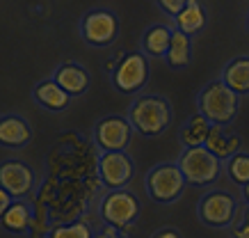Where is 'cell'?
<instances>
[{
	"instance_id": "cell-13",
	"label": "cell",
	"mask_w": 249,
	"mask_h": 238,
	"mask_svg": "<svg viewBox=\"0 0 249 238\" xmlns=\"http://www.w3.org/2000/svg\"><path fill=\"white\" fill-rule=\"evenodd\" d=\"M32 96H35V101H37L44 110H48V112H62V110H67L69 103H71V96L55 83L53 78L37 83V87L32 90Z\"/></svg>"
},
{
	"instance_id": "cell-20",
	"label": "cell",
	"mask_w": 249,
	"mask_h": 238,
	"mask_svg": "<svg viewBox=\"0 0 249 238\" xmlns=\"http://www.w3.org/2000/svg\"><path fill=\"white\" fill-rule=\"evenodd\" d=\"M172 32L174 30H169L167 25H151L142 37L144 55H149V57H165L169 41H172Z\"/></svg>"
},
{
	"instance_id": "cell-12",
	"label": "cell",
	"mask_w": 249,
	"mask_h": 238,
	"mask_svg": "<svg viewBox=\"0 0 249 238\" xmlns=\"http://www.w3.org/2000/svg\"><path fill=\"white\" fill-rule=\"evenodd\" d=\"M53 80L69 96H80L89 87V71L85 69L83 64L69 62V64H62V67H57L53 71Z\"/></svg>"
},
{
	"instance_id": "cell-19",
	"label": "cell",
	"mask_w": 249,
	"mask_h": 238,
	"mask_svg": "<svg viewBox=\"0 0 249 238\" xmlns=\"http://www.w3.org/2000/svg\"><path fill=\"white\" fill-rule=\"evenodd\" d=\"M165 60L172 69H183V67H188L190 60H192V37H188V35H183V32H178V30H174Z\"/></svg>"
},
{
	"instance_id": "cell-27",
	"label": "cell",
	"mask_w": 249,
	"mask_h": 238,
	"mask_svg": "<svg viewBox=\"0 0 249 238\" xmlns=\"http://www.w3.org/2000/svg\"><path fill=\"white\" fill-rule=\"evenodd\" d=\"M151 238H181V234H178L176 229H172V227H165V229L156 231Z\"/></svg>"
},
{
	"instance_id": "cell-17",
	"label": "cell",
	"mask_w": 249,
	"mask_h": 238,
	"mask_svg": "<svg viewBox=\"0 0 249 238\" xmlns=\"http://www.w3.org/2000/svg\"><path fill=\"white\" fill-rule=\"evenodd\" d=\"M213 124L206 119L201 112H195L181 128V142L185 149H195V146H204L208 135H211Z\"/></svg>"
},
{
	"instance_id": "cell-7",
	"label": "cell",
	"mask_w": 249,
	"mask_h": 238,
	"mask_svg": "<svg viewBox=\"0 0 249 238\" xmlns=\"http://www.w3.org/2000/svg\"><path fill=\"white\" fill-rule=\"evenodd\" d=\"M149 80V60L144 53H126L112 71V85L124 94H137Z\"/></svg>"
},
{
	"instance_id": "cell-9",
	"label": "cell",
	"mask_w": 249,
	"mask_h": 238,
	"mask_svg": "<svg viewBox=\"0 0 249 238\" xmlns=\"http://www.w3.org/2000/svg\"><path fill=\"white\" fill-rule=\"evenodd\" d=\"M133 161L126 151H103L98 156V179L107 190H124L133 179Z\"/></svg>"
},
{
	"instance_id": "cell-3",
	"label": "cell",
	"mask_w": 249,
	"mask_h": 238,
	"mask_svg": "<svg viewBox=\"0 0 249 238\" xmlns=\"http://www.w3.org/2000/svg\"><path fill=\"white\" fill-rule=\"evenodd\" d=\"M101 220L106 227H112L117 231H126L135 224L137 215H140V200L130 190H110L101 200L98 206Z\"/></svg>"
},
{
	"instance_id": "cell-6",
	"label": "cell",
	"mask_w": 249,
	"mask_h": 238,
	"mask_svg": "<svg viewBox=\"0 0 249 238\" xmlns=\"http://www.w3.org/2000/svg\"><path fill=\"white\" fill-rule=\"evenodd\" d=\"M80 35L89 46L106 48L114 44V39L119 35V18L107 9H94V12L83 16Z\"/></svg>"
},
{
	"instance_id": "cell-8",
	"label": "cell",
	"mask_w": 249,
	"mask_h": 238,
	"mask_svg": "<svg viewBox=\"0 0 249 238\" xmlns=\"http://www.w3.org/2000/svg\"><path fill=\"white\" fill-rule=\"evenodd\" d=\"M235 213H238V201L233 195L224 190H211L199 201V218L208 227H231Z\"/></svg>"
},
{
	"instance_id": "cell-22",
	"label": "cell",
	"mask_w": 249,
	"mask_h": 238,
	"mask_svg": "<svg viewBox=\"0 0 249 238\" xmlns=\"http://www.w3.org/2000/svg\"><path fill=\"white\" fill-rule=\"evenodd\" d=\"M224 167H227V174L233 183L242 185V188L249 183V154L240 151V154L231 156V158L224 163Z\"/></svg>"
},
{
	"instance_id": "cell-16",
	"label": "cell",
	"mask_w": 249,
	"mask_h": 238,
	"mask_svg": "<svg viewBox=\"0 0 249 238\" xmlns=\"http://www.w3.org/2000/svg\"><path fill=\"white\" fill-rule=\"evenodd\" d=\"M222 83L227 85L229 90H233L238 96L240 94H249V57H233L229 62L224 71H222Z\"/></svg>"
},
{
	"instance_id": "cell-30",
	"label": "cell",
	"mask_w": 249,
	"mask_h": 238,
	"mask_svg": "<svg viewBox=\"0 0 249 238\" xmlns=\"http://www.w3.org/2000/svg\"><path fill=\"white\" fill-rule=\"evenodd\" d=\"M247 25H249V21H247Z\"/></svg>"
},
{
	"instance_id": "cell-11",
	"label": "cell",
	"mask_w": 249,
	"mask_h": 238,
	"mask_svg": "<svg viewBox=\"0 0 249 238\" xmlns=\"http://www.w3.org/2000/svg\"><path fill=\"white\" fill-rule=\"evenodd\" d=\"M0 188L7 190L12 200H23L35 188V172L23 161L0 163Z\"/></svg>"
},
{
	"instance_id": "cell-14",
	"label": "cell",
	"mask_w": 249,
	"mask_h": 238,
	"mask_svg": "<svg viewBox=\"0 0 249 238\" xmlns=\"http://www.w3.org/2000/svg\"><path fill=\"white\" fill-rule=\"evenodd\" d=\"M206 149L211 151L213 156H217L222 163H227L231 156L240 154V138L238 135H233V133H229L224 126H213L211 128V135H208V140H206Z\"/></svg>"
},
{
	"instance_id": "cell-10",
	"label": "cell",
	"mask_w": 249,
	"mask_h": 238,
	"mask_svg": "<svg viewBox=\"0 0 249 238\" xmlns=\"http://www.w3.org/2000/svg\"><path fill=\"white\" fill-rule=\"evenodd\" d=\"M130 138H133V126L124 117H103L94 128V140H96L101 154L124 151L130 145Z\"/></svg>"
},
{
	"instance_id": "cell-1",
	"label": "cell",
	"mask_w": 249,
	"mask_h": 238,
	"mask_svg": "<svg viewBox=\"0 0 249 238\" xmlns=\"http://www.w3.org/2000/svg\"><path fill=\"white\" fill-rule=\"evenodd\" d=\"M128 122L144 138L162 135L172 122V106L162 96H137L128 108Z\"/></svg>"
},
{
	"instance_id": "cell-18",
	"label": "cell",
	"mask_w": 249,
	"mask_h": 238,
	"mask_svg": "<svg viewBox=\"0 0 249 238\" xmlns=\"http://www.w3.org/2000/svg\"><path fill=\"white\" fill-rule=\"evenodd\" d=\"M0 222H2V227L7 231H12V234H25V231H30L32 222H35L32 208L23 200H16L14 204L7 208V213L0 218Z\"/></svg>"
},
{
	"instance_id": "cell-29",
	"label": "cell",
	"mask_w": 249,
	"mask_h": 238,
	"mask_svg": "<svg viewBox=\"0 0 249 238\" xmlns=\"http://www.w3.org/2000/svg\"><path fill=\"white\" fill-rule=\"evenodd\" d=\"M242 195H245V200H247V204H249V183L242 188Z\"/></svg>"
},
{
	"instance_id": "cell-5",
	"label": "cell",
	"mask_w": 249,
	"mask_h": 238,
	"mask_svg": "<svg viewBox=\"0 0 249 238\" xmlns=\"http://www.w3.org/2000/svg\"><path fill=\"white\" fill-rule=\"evenodd\" d=\"M185 177L176 163H160L146 174V192L158 204H172L185 190Z\"/></svg>"
},
{
	"instance_id": "cell-26",
	"label": "cell",
	"mask_w": 249,
	"mask_h": 238,
	"mask_svg": "<svg viewBox=\"0 0 249 238\" xmlns=\"http://www.w3.org/2000/svg\"><path fill=\"white\" fill-rule=\"evenodd\" d=\"M12 204H14V200H12V195H9L7 190H2V188H0V218H2V215L7 213V208L12 206Z\"/></svg>"
},
{
	"instance_id": "cell-24",
	"label": "cell",
	"mask_w": 249,
	"mask_h": 238,
	"mask_svg": "<svg viewBox=\"0 0 249 238\" xmlns=\"http://www.w3.org/2000/svg\"><path fill=\"white\" fill-rule=\"evenodd\" d=\"M231 236L233 238H249V204L238 206L233 222H231Z\"/></svg>"
},
{
	"instance_id": "cell-4",
	"label": "cell",
	"mask_w": 249,
	"mask_h": 238,
	"mask_svg": "<svg viewBox=\"0 0 249 238\" xmlns=\"http://www.w3.org/2000/svg\"><path fill=\"white\" fill-rule=\"evenodd\" d=\"M181 167L183 177L190 185H211L215 183L222 174V161L217 156H213L206 146H195V149H185L176 163Z\"/></svg>"
},
{
	"instance_id": "cell-23",
	"label": "cell",
	"mask_w": 249,
	"mask_h": 238,
	"mask_svg": "<svg viewBox=\"0 0 249 238\" xmlns=\"http://www.w3.org/2000/svg\"><path fill=\"white\" fill-rule=\"evenodd\" d=\"M48 238H94V231H91V227L87 222L78 220V222L53 227V231L48 234Z\"/></svg>"
},
{
	"instance_id": "cell-28",
	"label": "cell",
	"mask_w": 249,
	"mask_h": 238,
	"mask_svg": "<svg viewBox=\"0 0 249 238\" xmlns=\"http://www.w3.org/2000/svg\"><path fill=\"white\" fill-rule=\"evenodd\" d=\"M94 238H124V236H121L117 229H112V227H106L103 231H98Z\"/></svg>"
},
{
	"instance_id": "cell-21",
	"label": "cell",
	"mask_w": 249,
	"mask_h": 238,
	"mask_svg": "<svg viewBox=\"0 0 249 238\" xmlns=\"http://www.w3.org/2000/svg\"><path fill=\"white\" fill-rule=\"evenodd\" d=\"M174 23H176V30L183 32V35H188V37L196 35V32L206 25L204 5H201V2H195V0H190L188 5H185V9L174 18Z\"/></svg>"
},
{
	"instance_id": "cell-25",
	"label": "cell",
	"mask_w": 249,
	"mask_h": 238,
	"mask_svg": "<svg viewBox=\"0 0 249 238\" xmlns=\"http://www.w3.org/2000/svg\"><path fill=\"white\" fill-rule=\"evenodd\" d=\"M185 5H188V0H160L158 2V7L167 16H172V18H176V16L181 14L183 9H185Z\"/></svg>"
},
{
	"instance_id": "cell-2",
	"label": "cell",
	"mask_w": 249,
	"mask_h": 238,
	"mask_svg": "<svg viewBox=\"0 0 249 238\" xmlns=\"http://www.w3.org/2000/svg\"><path fill=\"white\" fill-rule=\"evenodd\" d=\"M199 112L213 124V126H227L235 119L238 108H240V96L229 90L222 80H213L199 92L196 96Z\"/></svg>"
},
{
	"instance_id": "cell-15",
	"label": "cell",
	"mask_w": 249,
	"mask_h": 238,
	"mask_svg": "<svg viewBox=\"0 0 249 238\" xmlns=\"http://www.w3.org/2000/svg\"><path fill=\"white\" fill-rule=\"evenodd\" d=\"M32 140L30 124L16 115L0 117V145L2 146H25Z\"/></svg>"
}]
</instances>
